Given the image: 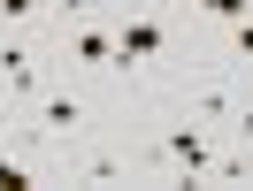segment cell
<instances>
[{"label":"cell","mask_w":253,"mask_h":191,"mask_svg":"<svg viewBox=\"0 0 253 191\" xmlns=\"http://www.w3.org/2000/svg\"><path fill=\"white\" fill-rule=\"evenodd\" d=\"M62 38H69V62H84V69H115V31L77 23V31H62Z\"/></svg>","instance_id":"4"},{"label":"cell","mask_w":253,"mask_h":191,"mask_svg":"<svg viewBox=\"0 0 253 191\" xmlns=\"http://www.w3.org/2000/svg\"><path fill=\"white\" fill-rule=\"evenodd\" d=\"M200 16H215V23H246L253 0H200Z\"/></svg>","instance_id":"6"},{"label":"cell","mask_w":253,"mask_h":191,"mask_svg":"<svg viewBox=\"0 0 253 191\" xmlns=\"http://www.w3.org/2000/svg\"><path fill=\"white\" fill-rule=\"evenodd\" d=\"M0 92H16V99H39V54L31 46H0Z\"/></svg>","instance_id":"3"},{"label":"cell","mask_w":253,"mask_h":191,"mask_svg":"<svg viewBox=\"0 0 253 191\" xmlns=\"http://www.w3.org/2000/svg\"><path fill=\"white\" fill-rule=\"evenodd\" d=\"M39 8H46V0H0V23H31Z\"/></svg>","instance_id":"10"},{"label":"cell","mask_w":253,"mask_h":191,"mask_svg":"<svg viewBox=\"0 0 253 191\" xmlns=\"http://www.w3.org/2000/svg\"><path fill=\"white\" fill-rule=\"evenodd\" d=\"M161 153L176 160V176H184V184H192V176H215V168H222V160L207 153V138H200V130H169V138H161Z\"/></svg>","instance_id":"2"},{"label":"cell","mask_w":253,"mask_h":191,"mask_svg":"<svg viewBox=\"0 0 253 191\" xmlns=\"http://www.w3.org/2000/svg\"><path fill=\"white\" fill-rule=\"evenodd\" d=\"M161 46H169V38H161V16H146V8H138V16L115 31V69H138V62H154Z\"/></svg>","instance_id":"1"},{"label":"cell","mask_w":253,"mask_h":191,"mask_svg":"<svg viewBox=\"0 0 253 191\" xmlns=\"http://www.w3.org/2000/svg\"><path fill=\"white\" fill-rule=\"evenodd\" d=\"M0 191H31V168H23V160H8V153H0Z\"/></svg>","instance_id":"9"},{"label":"cell","mask_w":253,"mask_h":191,"mask_svg":"<svg viewBox=\"0 0 253 191\" xmlns=\"http://www.w3.org/2000/svg\"><path fill=\"white\" fill-rule=\"evenodd\" d=\"M84 184H123V160H108V153L84 160Z\"/></svg>","instance_id":"7"},{"label":"cell","mask_w":253,"mask_h":191,"mask_svg":"<svg viewBox=\"0 0 253 191\" xmlns=\"http://www.w3.org/2000/svg\"><path fill=\"white\" fill-rule=\"evenodd\" d=\"M230 46H238V62H253V16H246V23H230Z\"/></svg>","instance_id":"11"},{"label":"cell","mask_w":253,"mask_h":191,"mask_svg":"<svg viewBox=\"0 0 253 191\" xmlns=\"http://www.w3.org/2000/svg\"><path fill=\"white\" fill-rule=\"evenodd\" d=\"M138 8H146V16H154V8H169V0H138Z\"/></svg>","instance_id":"12"},{"label":"cell","mask_w":253,"mask_h":191,"mask_svg":"<svg viewBox=\"0 0 253 191\" xmlns=\"http://www.w3.org/2000/svg\"><path fill=\"white\" fill-rule=\"evenodd\" d=\"M46 8H54V16H62V31H69V23H84V16H92L100 0H46Z\"/></svg>","instance_id":"8"},{"label":"cell","mask_w":253,"mask_h":191,"mask_svg":"<svg viewBox=\"0 0 253 191\" xmlns=\"http://www.w3.org/2000/svg\"><path fill=\"white\" fill-rule=\"evenodd\" d=\"M84 123V107H77V99H62V92H46V99H39V130H77Z\"/></svg>","instance_id":"5"}]
</instances>
